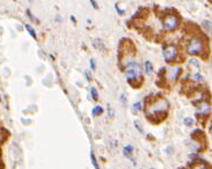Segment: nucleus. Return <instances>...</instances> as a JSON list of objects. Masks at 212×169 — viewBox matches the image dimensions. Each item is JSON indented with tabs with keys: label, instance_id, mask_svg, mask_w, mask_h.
I'll list each match as a JSON object with an SVG mask.
<instances>
[{
	"label": "nucleus",
	"instance_id": "9",
	"mask_svg": "<svg viewBox=\"0 0 212 169\" xmlns=\"http://www.w3.org/2000/svg\"><path fill=\"white\" fill-rule=\"evenodd\" d=\"M152 72H153V65H152V63L150 60H147V62L145 63V73L147 75H151Z\"/></svg>",
	"mask_w": 212,
	"mask_h": 169
},
{
	"label": "nucleus",
	"instance_id": "17",
	"mask_svg": "<svg viewBox=\"0 0 212 169\" xmlns=\"http://www.w3.org/2000/svg\"><path fill=\"white\" fill-rule=\"evenodd\" d=\"M133 124H134V126H136V129L140 132V133H143V127H141V125H140V123H139V121H134L133 122Z\"/></svg>",
	"mask_w": 212,
	"mask_h": 169
},
{
	"label": "nucleus",
	"instance_id": "10",
	"mask_svg": "<svg viewBox=\"0 0 212 169\" xmlns=\"http://www.w3.org/2000/svg\"><path fill=\"white\" fill-rule=\"evenodd\" d=\"M102 112H103V108L101 107V106H96V107L93 109V111H92L93 116H99L101 115Z\"/></svg>",
	"mask_w": 212,
	"mask_h": 169
},
{
	"label": "nucleus",
	"instance_id": "21",
	"mask_svg": "<svg viewBox=\"0 0 212 169\" xmlns=\"http://www.w3.org/2000/svg\"><path fill=\"white\" fill-rule=\"evenodd\" d=\"M90 1V4H92V6L94 7V9H99V6H97V4L95 2V0H89Z\"/></svg>",
	"mask_w": 212,
	"mask_h": 169
},
{
	"label": "nucleus",
	"instance_id": "19",
	"mask_svg": "<svg viewBox=\"0 0 212 169\" xmlns=\"http://www.w3.org/2000/svg\"><path fill=\"white\" fill-rule=\"evenodd\" d=\"M121 101H122V104H123V106L126 104V96H125V94H122V95H121Z\"/></svg>",
	"mask_w": 212,
	"mask_h": 169
},
{
	"label": "nucleus",
	"instance_id": "13",
	"mask_svg": "<svg viewBox=\"0 0 212 169\" xmlns=\"http://www.w3.org/2000/svg\"><path fill=\"white\" fill-rule=\"evenodd\" d=\"M183 123H184V125L186 126H191V125L195 123L194 118H190V117H187V118H184V121H183Z\"/></svg>",
	"mask_w": 212,
	"mask_h": 169
},
{
	"label": "nucleus",
	"instance_id": "14",
	"mask_svg": "<svg viewBox=\"0 0 212 169\" xmlns=\"http://www.w3.org/2000/svg\"><path fill=\"white\" fill-rule=\"evenodd\" d=\"M90 160H92V163L94 166V168H99V165H97L96 160H95V156H94V153H93V150H90Z\"/></svg>",
	"mask_w": 212,
	"mask_h": 169
},
{
	"label": "nucleus",
	"instance_id": "23",
	"mask_svg": "<svg viewBox=\"0 0 212 169\" xmlns=\"http://www.w3.org/2000/svg\"><path fill=\"white\" fill-rule=\"evenodd\" d=\"M190 63H193L196 67H198V60H197V59H194V58H193V59H190Z\"/></svg>",
	"mask_w": 212,
	"mask_h": 169
},
{
	"label": "nucleus",
	"instance_id": "6",
	"mask_svg": "<svg viewBox=\"0 0 212 169\" xmlns=\"http://www.w3.org/2000/svg\"><path fill=\"white\" fill-rule=\"evenodd\" d=\"M133 152H134V147H133L132 145H128V146H125L123 148V154L128 158V159H130V160L132 161L133 163L136 165V161L133 160Z\"/></svg>",
	"mask_w": 212,
	"mask_h": 169
},
{
	"label": "nucleus",
	"instance_id": "7",
	"mask_svg": "<svg viewBox=\"0 0 212 169\" xmlns=\"http://www.w3.org/2000/svg\"><path fill=\"white\" fill-rule=\"evenodd\" d=\"M210 111H211V107H210L209 104H206V103H202V104H199V106H198V110H197V112H198L199 115L208 116L209 114H210Z\"/></svg>",
	"mask_w": 212,
	"mask_h": 169
},
{
	"label": "nucleus",
	"instance_id": "20",
	"mask_svg": "<svg viewBox=\"0 0 212 169\" xmlns=\"http://www.w3.org/2000/svg\"><path fill=\"white\" fill-rule=\"evenodd\" d=\"M195 79L198 81H201V80H203V77H202L199 73H195Z\"/></svg>",
	"mask_w": 212,
	"mask_h": 169
},
{
	"label": "nucleus",
	"instance_id": "8",
	"mask_svg": "<svg viewBox=\"0 0 212 169\" xmlns=\"http://www.w3.org/2000/svg\"><path fill=\"white\" fill-rule=\"evenodd\" d=\"M181 71H182L181 67H175L174 70H172V71L169 72V74H168V79L172 81H175L177 79V77L180 75Z\"/></svg>",
	"mask_w": 212,
	"mask_h": 169
},
{
	"label": "nucleus",
	"instance_id": "2",
	"mask_svg": "<svg viewBox=\"0 0 212 169\" xmlns=\"http://www.w3.org/2000/svg\"><path fill=\"white\" fill-rule=\"evenodd\" d=\"M203 50V43L198 38H193L187 45V52L188 54H197Z\"/></svg>",
	"mask_w": 212,
	"mask_h": 169
},
{
	"label": "nucleus",
	"instance_id": "15",
	"mask_svg": "<svg viewBox=\"0 0 212 169\" xmlns=\"http://www.w3.org/2000/svg\"><path fill=\"white\" fill-rule=\"evenodd\" d=\"M141 108H143V106H141L140 102H136V103H133L132 109L134 110V111H140Z\"/></svg>",
	"mask_w": 212,
	"mask_h": 169
},
{
	"label": "nucleus",
	"instance_id": "5",
	"mask_svg": "<svg viewBox=\"0 0 212 169\" xmlns=\"http://www.w3.org/2000/svg\"><path fill=\"white\" fill-rule=\"evenodd\" d=\"M163 58L167 63L173 62L177 56V50L175 46H166L163 48Z\"/></svg>",
	"mask_w": 212,
	"mask_h": 169
},
{
	"label": "nucleus",
	"instance_id": "22",
	"mask_svg": "<svg viewBox=\"0 0 212 169\" xmlns=\"http://www.w3.org/2000/svg\"><path fill=\"white\" fill-rule=\"evenodd\" d=\"M90 67H92V70H95V60L94 59H90Z\"/></svg>",
	"mask_w": 212,
	"mask_h": 169
},
{
	"label": "nucleus",
	"instance_id": "12",
	"mask_svg": "<svg viewBox=\"0 0 212 169\" xmlns=\"http://www.w3.org/2000/svg\"><path fill=\"white\" fill-rule=\"evenodd\" d=\"M202 23H203L204 29H205L206 31H211V21H210V20H204Z\"/></svg>",
	"mask_w": 212,
	"mask_h": 169
},
{
	"label": "nucleus",
	"instance_id": "3",
	"mask_svg": "<svg viewBox=\"0 0 212 169\" xmlns=\"http://www.w3.org/2000/svg\"><path fill=\"white\" fill-rule=\"evenodd\" d=\"M178 26V19H177L176 15L174 14H167L165 19H163V28L166 30H169V31H173L175 30Z\"/></svg>",
	"mask_w": 212,
	"mask_h": 169
},
{
	"label": "nucleus",
	"instance_id": "11",
	"mask_svg": "<svg viewBox=\"0 0 212 169\" xmlns=\"http://www.w3.org/2000/svg\"><path fill=\"white\" fill-rule=\"evenodd\" d=\"M26 29L28 30V31H29V34H30V36H31L33 38L37 39V36H36V31L34 30V29H33V28H31V26H30V25H28V23H27V25H26Z\"/></svg>",
	"mask_w": 212,
	"mask_h": 169
},
{
	"label": "nucleus",
	"instance_id": "16",
	"mask_svg": "<svg viewBox=\"0 0 212 169\" xmlns=\"http://www.w3.org/2000/svg\"><path fill=\"white\" fill-rule=\"evenodd\" d=\"M90 94H92V98L96 101L97 100V90L95 87H92V88H90Z\"/></svg>",
	"mask_w": 212,
	"mask_h": 169
},
{
	"label": "nucleus",
	"instance_id": "25",
	"mask_svg": "<svg viewBox=\"0 0 212 169\" xmlns=\"http://www.w3.org/2000/svg\"><path fill=\"white\" fill-rule=\"evenodd\" d=\"M71 20H72V21L75 23V19H74V16H71Z\"/></svg>",
	"mask_w": 212,
	"mask_h": 169
},
{
	"label": "nucleus",
	"instance_id": "18",
	"mask_svg": "<svg viewBox=\"0 0 212 169\" xmlns=\"http://www.w3.org/2000/svg\"><path fill=\"white\" fill-rule=\"evenodd\" d=\"M115 9H116V12H117L119 15H123L124 13H125V10H122V9L118 7V5H117V4H115Z\"/></svg>",
	"mask_w": 212,
	"mask_h": 169
},
{
	"label": "nucleus",
	"instance_id": "1",
	"mask_svg": "<svg viewBox=\"0 0 212 169\" xmlns=\"http://www.w3.org/2000/svg\"><path fill=\"white\" fill-rule=\"evenodd\" d=\"M125 65H126L125 75H126V80L129 82H132L141 75V67L137 62H129Z\"/></svg>",
	"mask_w": 212,
	"mask_h": 169
},
{
	"label": "nucleus",
	"instance_id": "24",
	"mask_svg": "<svg viewBox=\"0 0 212 169\" xmlns=\"http://www.w3.org/2000/svg\"><path fill=\"white\" fill-rule=\"evenodd\" d=\"M85 75H86V78H87V80H88V81L92 80V75L89 74V72H88V71H86V72H85Z\"/></svg>",
	"mask_w": 212,
	"mask_h": 169
},
{
	"label": "nucleus",
	"instance_id": "4",
	"mask_svg": "<svg viewBox=\"0 0 212 169\" xmlns=\"http://www.w3.org/2000/svg\"><path fill=\"white\" fill-rule=\"evenodd\" d=\"M168 110V102L166 100H160L159 102L154 103L152 107L150 108V112L153 116H155L159 112H166Z\"/></svg>",
	"mask_w": 212,
	"mask_h": 169
}]
</instances>
